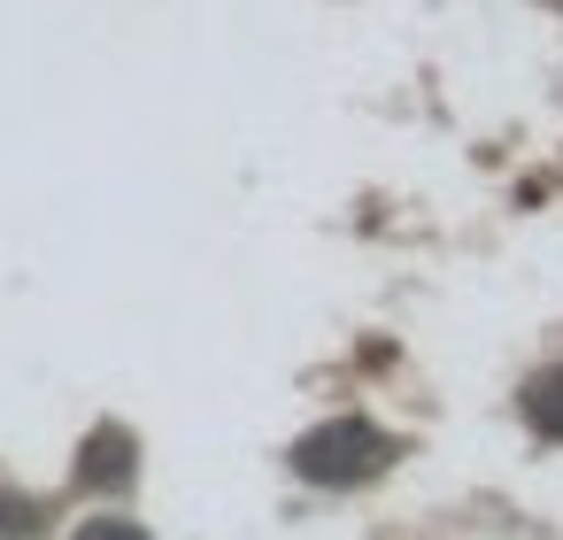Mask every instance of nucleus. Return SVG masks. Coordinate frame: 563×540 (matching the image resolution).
<instances>
[{"mask_svg":"<svg viewBox=\"0 0 563 540\" xmlns=\"http://www.w3.org/2000/svg\"><path fill=\"white\" fill-rule=\"evenodd\" d=\"M386 463H394V440L371 417H332V425H317V432L294 440V471L309 486H363Z\"/></svg>","mask_w":563,"mask_h":540,"instance_id":"1","label":"nucleus"},{"mask_svg":"<svg viewBox=\"0 0 563 540\" xmlns=\"http://www.w3.org/2000/svg\"><path fill=\"white\" fill-rule=\"evenodd\" d=\"M32 517H40V509H32V502H9V494H0V532H9V525H16V532H24V525H32Z\"/></svg>","mask_w":563,"mask_h":540,"instance_id":"5","label":"nucleus"},{"mask_svg":"<svg viewBox=\"0 0 563 540\" xmlns=\"http://www.w3.org/2000/svg\"><path fill=\"white\" fill-rule=\"evenodd\" d=\"M140 478V440L124 425H93V440L78 448V486L86 494H124Z\"/></svg>","mask_w":563,"mask_h":540,"instance_id":"2","label":"nucleus"},{"mask_svg":"<svg viewBox=\"0 0 563 540\" xmlns=\"http://www.w3.org/2000/svg\"><path fill=\"white\" fill-rule=\"evenodd\" d=\"M78 540H147V532L124 525V517H93V525H78Z\"/></svg>","mask_w":563,"mask_h":540,"instance_id":"4","label":"nucleus"},{"mask_svg":"<svg viewBox=\"0 0 563 540\" xmlns=\"http://www.w3.org/2000/svg\"><path fill=\"white\" fill-rule=\"evenodd\" d=\"M525 425H532V432H548V440H563V363H555V371H540V378L525 386Z\"/></svg>","mask_w":563,"mask_h":540,"instance_id":"3","label":"nucleus"}]
</instances>
